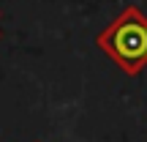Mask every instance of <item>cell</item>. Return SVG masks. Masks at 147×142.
Instances as JSON below:
<instances>
[{"label": "cell", "mask_w": 147, "mask_h": 142, "mask_svg": "<svg viewBox=\"0 0 147 142\" xmlns=\"http://www.w3.org/2000/svg\"><path fill=\"white\" fill-rule=\"evenodd\" d=\"M0 41H3V33H0Z\"/></svg>", "instance_id": "cell-3"}, {"label": "cell", "mask_w": 147, "mask_h": 142, "mask_svg": "<svg viewBox=\"0 0 147 142\" xmlns=\"http://www.w3.org/2000/svg\"><path fill=\"white\" fill-rule=\"evenodd\" d=\"M93 41L123 74L136 77L147 66V14L139 5H125Z\"/></svg>", "instance_id": "cell-1"}, {"label": "cell", "mask_w": 147, "mask_h": 142, "mask_svg": "<svg viewBox=\"0 0 147 142\" xmlns=\"http://www.w3.org/2000/svg\"><path fill=\"white\" fill-rule=\"evenodd\" d=\"M36 142H41V139H36Z\"/></svg>", "instance_id": "cell-4"}, {"label": "cell", "mask_w": 147, "mask_h": 142, "mask_svg": "<svg viewBox=\"0 0 147 142\" xmlns=\"http://www.w3.org/2000/svg\"><path fill=\"white\" fill-rule=\"evenodd\" d=\"M0 19H3V11H0Z\"/></svg>", "instance_id": "cell-2"}]
</instances>
